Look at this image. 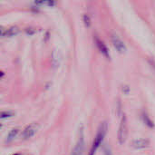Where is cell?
I'll return each instance as SVG.
<instances>
[{
    "label": "cell",
    "mask_w": 155,
    "mask_h": 155,
    "mask_svg": "<svg viewBox=\"0 0 155 155\" xmlns=\"http://www.w3.org/2000/svg\"><path fill=\"white\" fill-rule=\"evenodd\" d=\"M128 136V128H127V121H126V116L123 115L121 124H120V128L118 131V141L121 144L124 143Z\"/></svg>",
    "instance_id": "2"
},
{
    "label": "cell",
    "mask_w": 155,
    "mask_h": 155,
    "mask_svg": "<svg viewBox=\"0 0 155 155\" xmlns=\"http://www.w3.org/2000/svg\"><path fill=\"white\" fill-rule=\"evenodd\" d=\"M83 150H84V134H83V130H81L78 142L76 143L74 149L73 150L71 155H82Z\"/></svg>",
    "instance_id": "4"
},
{
    "label": "cell",
    "mask_w": 155,
    "mask_h": 155,
    "mask_svg": "<svg viewBox=\"0 0 155 155\" xmlns=\"http://www.w3.org/2000/svg\"><path fill=\"white\" fill-rule=\"evenodd\" d=\"M96 44H97V46H98L99 50L101 51V53H102L104 55H105L106 57H108V56H109L108 51H107V48H106V46L104 45V44L102 41H100L99 39H97V38H96Z\"/></svg>",
    "instance_id": "8"
},
{
    "label": "cell",
    "mask_w": 155,
    "mask_h": 155,
    "mask_svg": "<svg viewBox=\"0 0 155 155\" xmlns=\"http://www.w3.org/2000/svg\"><path fill=\"white\" fill-rule=\"evenodd\" d=\"M17 32H18V29L16 27H10V28L6 29L5 31L2 30V35L5 36V37H10V36H13L15 34H17Z\"/></svg>",
    "instance_id": "7"
},
{
    "label": "cell",
    "mask_w": 155,
    "mask_h": 155,
    "mask_svg": "<svg viewBox=\"0 0 155 155\" xmlns=\"http://www.w3.org/2000/svg\"><path fill=\"white\" fill-rule=\"evenodd\" d=\"M112 42H113V45L115 47V49L118 50L120 53H123V52L125 51V45H124V44L123 43V41L117 35H114L112 36Z\"/></svg>",
    "instance_id": "5"
},
{
    "label": "cell",
    "mask_w": 155,
    "mask_h": 155,
    "mask_svg": "<svg viewBox=\"0 0 155 155\" xmlns=\"http://www.w3.org/2000/svg\"><path fill=\"white\" fill-rule=\"evenodd\" d=\"M15 155H20V154H18V153H17V154H15Z\"/></svg>",
    "instance_id": "14"
},
{
    "label": "cell",
    "mask_w": 155,
    "mask_h": 155,
    "mask_svg": "<svg viewBox=\"0 0 155 155\" xmlns=\"http://www.w3.org/2000/svg\"><path fill=\"white\" fill-rule=\"evenodd\" d=\"M13 115H14L13 112H2L0 114V118L5 119V118H8V117H12Z\"/></svg>",
    "instance_id": "12"
},
{
    "label": "cell",
    "mask_w": 155,
    "mask_h": 155,
    "mask_svg": "<svg viewBox=\"0 0 155 155\" xmlns=\"http://www.w3.org/2000/svg\"><path fill=\"white\" fill-rule=\"evenodd\" d=\"M106 132H107V124L106 123H103L100 127H99V130L97 132V134H96V137L95 139L94 140V143H93V146L90 150V153L89 155H94L97 149L100 147L102 142L104 141V137H105V134H106Z\"/></svg>",
    "instance_id": "1"
},
{
    "label": "cell",
    "mask_w": 155,
    "mask_h": 155,
    "mask_svg": "<svg viewBox=\"0 0 155 155\" xmlns=\"http://www.w3.org/2000/svg\"><path fill=\"white\" fill-rule=\"evenodd\" d=\"M38 129H39V125L37 124H31L27 125L22 133V138L24 140H27L33 137L37 133Z\"/></svg>",
    "instance_id": "3"
},
{
    "label": "cell",
    "mask_w": 155,
    "mask_h": 155,
    "mask_svg": "<svg viewBox=\"0 0 155 155\" xmlns=\"http://www.w3.org/2000/svg\"><path fill=\"white\" fill-rule=\"evenodd\" d=\"M142 119H143V123L145 124V125H147L149 128H153L154 124H153V121L150 119V117H149L146 114H143V115H142Z\"/></svg>",
    "instance_id": "9"
},
{
    "label": "cell",
    "mask_w": 155,
    "mask_h": 155,
    "mask_svg": "<svg viewBox=\"0 0 155 155\" xmlns=\"http://www.w3.org/2000/svg\"><path fill=\"white\" fill-rule=\"evenodd\" d=\"M18 134V129H13L7 135V138H6V142L9 143L11 142L13 139H15V137L16 136V134Z\"/></svg>",
    "instance_id": "10"
},
{
    "label": "cell",
    "mask_w": 155,
    "mask_h": 155,
    "mask_svg": "<svg viewBox=\"0 0 155 155\" xmlns=\"http://www.w3.org/2000/svg\"><path fill=\"white\" fill-rule=\"evenodd\" d=\"M149 146V141L146 139H138L134 140L133 143V147L134 149H143Z\"/></svg>",
    "instance_id": "6"
},
{
    "label": "cell",
    "mask_w": 155,
    "mask_h": 155,
    "mask_svg": "<svg viewBox=\"0 0 155 155\" xmlns=\"http://www.w3.org/2000/svg\"><path fill=\"white\" fill-rule=\"evenodd\" d=\"M35 2L39 5H53L54 1L53 0H35Z\"/></svg>",
    "instance_id": "11"
},
{
    "label": "cell",
    "mask_w": 155,
    "mask_h": 155,
    "mask_svg": "<svg viewBox=\"0 0 155 155\" xmlns=\"http://www.w3.org/2000/svg\"><path fill=\"white\" fill-rule=\"evenodd\" d=\"M150 64H151V65H152V67H153V69H154L155 71V62L153 60V61H150Z\"/></svg>",
    "instance_id": "13"
}]
</instances>
